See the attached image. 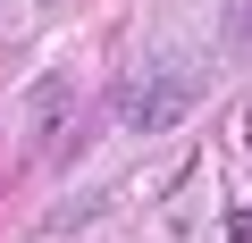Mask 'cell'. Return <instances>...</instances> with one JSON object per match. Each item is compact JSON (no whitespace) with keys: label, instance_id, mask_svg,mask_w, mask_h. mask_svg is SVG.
Listing matches in <instances>:
<instances>
[{"label":"cell","instance_id":"obj_2","mask_svg":"<svg viewBox=\"0 0 252 243\" xmlns=\"http://www.w3.org/2000/svg\"><path fill=\"white\" fill-rule=\"evenodd\" d=\"M244 42H252V0H244Z\"/></svg>","mask_w":252,"mask_h":243},{"label":"cell","instance_id":"obj_1","mask_svg":"<svg viewBox=\"0 0 252 243\" xmlns=\"http://www.w3.org/2000/svg\"><path fill=\"white\" fill-rule=\"evenodd\" d=\"M202 92H210V67H202V59H185V67H152L135 92L118 101V117H126L135 135H160V126H177Z\"/></svg>","mask_w":252,"mask_h":243}]
</instances>
